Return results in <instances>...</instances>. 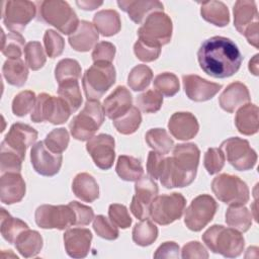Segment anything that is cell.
Returning a JSON list of instances; mask_svg holds the SVG:
<instances>
[{"instance_id":"1","label":"cell","mask_w":259,"mask_h":259,"mask_svg":"<svg viewBox=\"0 0 259 259\" xmlns=\"http://www.w3.org/2000/svg\"><path fill=\"white\" fill-rule=\"evenodd\" d=\"M197 60L201 70L213 78H228L236 74L243 57L237 45L225 36H211L198 49Z\"/></svg>"},{"instance_id":"2","label":"cell","mask_w":259,"mask_h":259,"mask_svg":"<svg viewBox=\"0 0 259 259\" xmlns=\"http://www.w3.org/2000/svg\"><path fill=\"white\" fill-rule=\"evenodd\" d=\"M199 157L200 151L195 144L176 145L172 157L165 158L159 177L161 184L166 188H182L190 185L196 177Z\"/></svg>"},{"instance_id":"3","label":"cell","mask_w":259,"mask_h":259,"mask_svg":"<svg viewBox=\"0 0 259 259\" xmlns=\"http://www.w3.org/2000/svg\"><path fill=\"white\" fill-rule=\"evenodd\" d=\"M202 241L213 253L226 258H235L244 251L245 240L241 232L222 225H213L202 235Z\"/></svg>"},{"instance_id":"4","label":"cell","mask_w":259,"mask_h":259,"mask_svg":"<svg viewBox=\"0 0 259 259\" xmlns=\"http://www.w3.org/2000/svg\"><path fill=\"white\" fill-rule=\"evenodd\" d=\"M38 5V19L56 27L62 33L70 35L78 27L80 21L68 2L46 0Z\"/></svg>"},{"instance_id":"5","label":"cell","mask_w":259,"mask_h":259,"mask_svg":"<svg viewBox=\"0 0 259 259\" xmlns=\"http://www.w3.org/2000/svg\"><path fill=\"white\" fill-rule=\"evenodd\" d=\"M116 72L111 63L94 62L83 77L82 86L87 100H99L115 83Z\"/></svg>"},{"instance_id":"6","label":"cell","mask_w":259,"mask_h":259,"mask_svg":"<svg viewBox=\"0 0 259 259\" xmlns=\"http://www.w3.org/2000/svg\"><path fill=\"white\" fill-rule=\"evenodd\" d=\"M104 111L99 100H87L81 112L69 123L70 133L78 141H88L94 137L104 121Z\"/></svg>"},{"instance_id":"7","label":"cell","mask_w":259,"mask_h":259,"mask_svg":"<svg viewBox=\"0 0 259 259\" xmlns=\"http://www.w3.org/2000/svg\"><path fill=\"white\" fill-rule=\"evenodd\" d=\"M172 30L171 18L163 11H156L145 19L143 25L138 29V35L143 42L161 48L170 42Z\"/></svg>"},{"instance_id":"8","label":"cell","mask_w":259,"mask_h":259,"mask_svg":"<svg viewBox=\"0 0 259 259\" xmlns=\"http://www.w3.org/2000/svg\"><path fill=\"white\" fill-rule=\"evenodd\" d=\"M71 113L69 105L61 97L40 93L36 97L30 118L33 122L47 121L52 124H62L69 119Z\"/></svg>"},{"instance_id":"9","label":"cell","mask_w":259,"mask_h":259,"mask_svg":"<svg viewBox=\"0 0 259 259\" xmlns=\"http://www.w3.org/2000/svg\"><path fill=\"white\" fill-rule=\"evenodd\" d=\"M211 190L219 200L229 205L245 204L250 198L247 184L240 177L227 173L213 178Z\"/></svg>"},{"instance_id":"10","label":"cell","mask_w":259,"mask_h":259,"mask_svg":"<svg viewBox=\"0 0 259 259\" xmlns=\"http://www.w3.org/2000/svg\"><path fill=\"white\" fill-rule=\"evenodd\" d=\"M185 205L186 200L181 193L157 195L150 206V218L161 226L172 224L181 218Z\"/></svg>"},{"instance_id":"11","label":"cell","mask_w":259,"mask_h":259,"mask_svg":"<svg viewBox=\"0 0 259 259\" xmlns=\"http://www.w3.org/2000/svg\"><path fill=\"white\" fill-rule=\"evenodd\" d=\"M227 161L238 171L251 170L257 162V154L245 139L232 137L221 144Z\"/></svg>"},{"instance_id":"12","label":"cell","mask_w":259,"mask_h":259,"mask_svg":"<svg viewBox=\"0 0 259 259\" xmlns=\"http://www.w3.org/2000/svg\"><path fill=\"white\" fill-rule=\"evenodd\" d=\"M35 3L27 0H8L3 2L2 18L6 28L11 32H20L34 18Z\"/></svg>"},{"instance_id":"13","label":"cell","mask_w":259,"mask_h":259,"mask_svg":"<svg viewBox=\"0 0 259 259\" xmlns=\"http://www.w3.org/2000/svg\"><path fill=\"white\" fill-rule=\"evenodd\" d=\"M218 209V203L212 196L200 194L192 199L185 210L184 224L193 232L201 231L211 222Z\"/></svg>"},{"instance_id":"14","label":"cell","mask_w":259,"mask_h":259,"mask_svg":"<svg viewBox=\"0 0 259 259\" xmlns=\"http://www.w3.org/2000/svg\"><path fill=\"white\" fill-rule=\"evenodd\" d=\"M36 225L41 229L66 230L75 225V212L72 207L67 205L41 204L34 213Z\"/></svg>"},{"instance_id":"15","label":"cell","mask_w":259,"mask_h":259,"mask_svg":"<svg viewBox=\"0 0 259 259\" xmlns=\"http://www.w3.org/2000/svg\"><path fill=\"white\" fill-rule=\"evenodd\" d=\"M158 185L150 176H142L135 184L136 194L132 198L131 211L140 221L150 217V206L158 195Z\"/></svg>"},{"instance_id":"16","label":"cell","mask_w":259,"mask_h":259,"mask_svg":"<svg viewBox=\"0 0 259 259\" xmlns=\"http://www.w3.org/2000/svg\"><path fill=\"white\" fill-rule=\"evenodd\" d=\"M114 139L107 134H100L88 140L86 150L91 156L94 164L101 170L112 167L115 158Z\"/></svg>"},{"instance_id":"17","label":"cell","mask_w":259,"mask_h":259,"mask_svg":"<svg viewBox=\"0 0 259 259\" xmlns=\"http://www.w3.org/2000/svg\"><path fill=\"white\" fill-rule=\"evenodd\" d=\"M62 154L53 153L45 145L44 141L34 144L30 150V162L38 174L42 176L56 175L62 166Z\"/></svg>"},{"instance_id":"18","label":"cell","mask_w":259,"mask_h":259,"mask_svg":"<svg viewBox=\"0 0 259 259\" xmlns=\"http://www.w3.org/2000/svg\"><path fill=\"white\" fill-rule=\"evenodd\" d=\"M37 140V132L30 125L16 122L13 123L1 144L14 150L25 158L27 148L33 146Z\"/></svg>"},{"instance_id":"19","label":"cell","mask_w":259,"mask_h":259,"mask_svg":"<svg viewBox=\"0 0 259 259\" xmlns=\"http://www.w3.org/2000/svg\"><path fill=\"white\" fill-rule=\"evenodd\" d=\"M182 82L187 97L195 102L207 101L222 89L221 84L209 82L197 75H183Z\"/></svg>"},{"instance_id":"20","label":"cell","mask_w":259,"mask_h":259,"mask_svg":"<svg viewBox=\"0 0 259 259\" xmlns=\"http://www.w3.org/2000/svg\"><path fill=\"white\" fill-rule=\"evenodd\" d=\"M92 241V234L88 229L73 228L64 234V246L67 254L72 258H84L88 255Z\"/></svg>"},{"instance_id":"21","label":"cell","mask_w":259,"mask_h":259,"mask_svg":"<svg viewBox=\"0 0 259 259\" xmlns=\"http://www.w3.org/2000/svg\"><path fill=\"white\" fill-rule=\"evenodd\" d=\"M26 191L25 182L18 172L1 174L0 199L4 204H13L21 201Z\"/></svg>"},{"instance_id":"22","label":"cell","mask_w":259,"mask_h":259,"mask_svg":"<svg viewBox=\"0 0 259 259\" xmlns=\"http://www.w3.org/2000/svg\"><path fill=\"white\" fill-rule=\"evenodd\" d=\"M133 106V97L124 86H117L103 101L104 114L114 120L125 114Z\"/></svg>"},{"instance_id":"23","label":"cell","mask_w":259,"mask_h":259,"mask_svg":"<svg viewBox=\"0 0 259 259\" xmlns=\"http://www.w3.org/2000/svg\"><path fill=\"white\" fill-rule=\"evenodd\" d=\"M168 128L170 134L177 140L187 141L193 139L199 130L197 118L190 112H175L169 119Z\"/></svg>"},{"instance_id":"24","label":"cell","mask_w":259,"mask_h":259,"mask_svg":"<svg viewBox=\"0 0 259 259\" xmlns=\"http://www.w3.org/2000/svg\"><path fill=\"white\" fill-rule=\"evenodd\" d=\"M117 5L137 24L145 21L153 12L163 11L164 8L163 4L157 0H119Z\"/></svg>"},{"instance_id":"25","label":"cell","mask_w":259,"mask_h":259,"mask_svg":"<svg viewBox=\"0 0 259 259\" xmlns=\"http://www.w3.org/2000/svg\"><path fill=\"white\" fill-rule=\"evenodd\" d=\"M251 100L247 86L241 82H233L220 95L219 103L223 110L232 113Z\"/></svg>"},{"instance_id":"26","label":"cell","mask_w":259,"mask_h":259,"mask_svg":"<svg viewBox=\"0 0 259 259\" xmlns=\"http://www.w3.org/2000/svg\"><path fill=\"white\" fill-rule=\"evenodd\" d=\"M99 33L95 26L89 21L82 20L79 22L76 30L69 35L70 46L77 52H89L97 44Z\"/></svg>"},{"instance_id":"27","label":"cell","mask_w":259,"mask_h":259,"mask_svg":"<svg viewBox=\"0 0 259 259\" xmlns=\"http://www.w3.org/2000/svg\"><path fill=\"white\" fill-rule=\"evenodd\" d=\"M233 13L234 25L241 34H244L250 26L259 23L258 10L254 1L238 0L234 5Z\"/></svg>"},{"instance_id":"28","label":"cell","mask_w":259,"mask_h":259,"mask_svg":"<svg viewBox=\"0 0 259 259\" xmlns=\"http://www.w3.org/2000/svg\"><path fill=\"white\" fill-rule=\"evenodd\" d=\"M258 106L253 103H247L241 106L235 116V125L239 133L245 136H252L258 132Z\"/></svg>"},{"instance_id":"29","label":"cell","mask_w":259,"mask_h":259,"mask_svg":"<svg viewBox=\"0 0 259 259\" xmlns=\"http://www.w3.org/2000/svg\"><path fill=\"white\" fill-rule=\"evenodd\" d=\"M72 190L76 197L85 202H93L99 196V186L95 178L86 172L75 176L72 182Z\"/></svg>"},{"instance_id":"30","label":"cell","mask_w":259,"mask_h":259,"mask_svg":"<svg viewBox=\"0 0 259 259\" xmlns=\"http://www.w3.org/2000/svg\"><path fill=\"white\" fill-rule=\"evenodd\" d=\"M93 25L103 36H112L119 32L121 21L119 14L115 10L104 9L94 15Z\"/></svg>"},{"instance_id":"31","label":"cell","mask_w":259,"mask_h":259,"mask_svg":"<svg viewBox=\"0 0 259 259\" xmlns=\"http://www.w3.org/2000/svg\"><path fill=\"white\" fill-rule=\"evenodd\" d=\"M201 17L219 27H224L230 22V12L222 1H207L200 5Z\"/></svg>"},{"instance_id":"32","label":"cell","mask_w":259,"mask_h":259,"mask_svg":"<svg viewBox=\"0 0 259 259\" xmlns=\"http://www.w3.org/2000/svg\"><path fill=\"white\" fill-rule=\"evenodd\" d=\"M14 244L21 256L30 258L36 256L40 252L44 240L37 231L27 229L17 237Z\"/></svg>"},{"instance_id":"33","label":"cell","mask_w":259,"mask_h":259,"mask_svg":"<svg viewBox=\"0 0 259 259\" xmlns=\"http://www.w3.org/2000/svg\"><path fill=\"white\" fill-rule=\"evenodd\" d=\"M2 74L8 84L21 87L25 84L28 77L26 63L20 59H8L2 67Z\"/></svg>"},{"instance_id":"34","label":"cell","mask_w":259,"mask_h":259,"mask_svg":"<svg viewBox=\"0 0 259 259\" xmlns=\"http://www.w3.org/2000/svg\"><path fill=\"white\" fill-rule=\"evenodd\" d=\"M27 229L29 228L26 223L17 218L11 217L5 208H1L0 232L4 240L10 244H14L17 237Z\"/></svg>"},{"instance_id":"35","label":"cell","mask_w":259,"mask_h":259,"mask_svg":"<svg viewBox=\"0 0 259 259\" xmlns=\"http://www.w3.org/2000/svg\"><path fill=\"white\" fill-rule=\"evenodd\" d=\"M115 171L120 179L124 181H137L144 173L141 161L127 155H120L117 159Z\"/></svg>"},{"instance_id":"36","label":"cell","mask_w":259,"mask_h":259,"mask_svg":"<svg viewBox=\"0 0 259 259\" xmlns=\"http://www.w3.org/2000/svg\"><path fill=\"white\" fill-rule=\"evenodd\" d=\"M226 223L239 232H247L252 226V213L244 204L230 205L226 211Z\"/></svg>"},{"instance_id":"37","label":"cell","mask_w":259,"mask_h":259,"mask_svg":"<svg viewBox=\"0 0 259 259\" xmlns=\"http://www.w3.org/2000/svg\"><path fill=\"white\" fill-rule=\"evenodd\" d=\"M58 95L69 105L72 113L81 106L82 94L77 79H67L60 82Z\"/></svg>"},{"instance_id":"38","label":"cell","mask_w":259,"mask_h":259,"mask_svg":"<svg viewBox=\"0 0 259 259\" xmlns=\"http://www.w3.org/2000/svg\"><path fill=\"white\" fill-rule=\"evenodd\" d=\"M133 241L142 247L152 245L158 237V228L148 219L137 223L132 232Z\"/></svg>"},{"instance_id":"39","label":"cell","mask_w":259,"mask_h":259,"mask_svg":"<svg viewBox=\"0 0 259 259\" xmlns=\"http://www.w3.org/2000/svg\"><path fill=\"white\" fill-rule=\"evenodd\" d=\"M145 139L148 146L152 148L153 151L163 155L168 154L174 146V142L166 130L160 127L149 130L145 136Z\"/></svg>"},{"instance_id":"40","label":"cell","mask_w":259,"mask_h":259,"mask_svg":"<svg viewBox=\"0 0 259 259\" xmlns=\"http://www.w3.org/2000/svg\"><path fill=\"white\" fill-rule=\"evenodd\" d=\"M2 32V54L8 59H20L22 51L24 50V37L18 32H9L7 34Z\"/></svg>"},{"instance_id":"41","label":"cell","mask_w":259,"mask_h":259,"mask_svg":"<svg viewBox=\"0 0 259 259\" xmlns=\"http://www.w3.org/2000/svg\"><path fill=\"white\" fill-rule=\"evenodd\" d=\"M142 122L141 111L137 106H132V108L120 117L113 120V125L116 131L122 135L134 134Z\"/></svg>"},{"instance_id":"42","label":"cell","mask_w":259,"mask_h":259,"mask_svg":"<svg viewBox=\"0 0 259 259\" xmlns=\"http://www.w3.org/2000/svg\"><path fill=\"white\" fill-rule=\"evenodd\" d=\"M153 79L152 69L144 64L134 67L127 76V85L134 91L146 89Z\"/></svg>"},{"instance_id":"43","label":"cell","mask_w":259,"mask_h":259,"mask_svg":"<svg viewBox=\"0 0 259 259\" xmlns=\"http://www.w3.org/2000/svg\"><path fill=\"white\" fill-rule=\"evenodd\" d=\"M24 157L15 152L14 150L8 148L7 146L1 144L0 149V171L1 174L8 172H18L21 171V165Z\"/></svg>"},{"instance_id":"44","label":"cell","mask_w":259,"mask_h":259,"mask_svg":"<svg viewBox=\"0 0 259 259\" xmlns=\"http://www.w3.org/2000/svg\"><path fill=\"white\" fill-rule=\"evenodd\" d=\"M154 88L162 96L172 97L180 88L178 77L170 72H164L157 75L154 79Z\"/></svg>"},{"instance_id":"45","label":"cell","mask_w":259,"mask_h":259,"mask_svg":"<svg viewBox=\"0 0 259 259\" xmlns=\"http://www.w3.org/2000/svg\"><path fill=\"white\" fill-rule=\"evenodd\" d=\"M24 59L27 67L32 71H37L44 67L46 64V54L44 49L38 41H29L25 45Z\"/></svg>"},{"instance_id":"46","label":"cell","mask_w":259,"mask_h":259,"mask_svg":"<svg viewBox=\"0 0 259 259\" xmlns=\"http://www.w3.org/2000/svg\"><path fill=\"white\" fill-rule=\"evenodd\" d=\"M81 77V66L74 59H63L55 68V78L58 83L67 79H79Z\"/></svg>"},{"instance_id":"47","label":"cell","mask_w":259,"mask_h":259,"mask_svg":"<svg viewBox=\"0 0 259 259\" xmlns=\"http://www.w3.org/2000/svg\"><path fill=\"white\" fill-rule=\"evenodd\" d=\"M69 133L65 127H59L49 133L44 141L47 148L53 153L62 154L69 145Z\"/></svg>"},{"instance_id":"48","label":"cell","mask_w":259,"mask_h":259,"mask_svg":"<svg viewBox=\"0 0 259 259\" xmlns=\"http://www.w3.org/2000/svg\"><path fill=\"white\" fill-rule=\"evenodd\" d=\"M36 101V96L33 91L24 90L19 92L12 101V111L16 116H25L32 111Z\"/></svg>"},{"instance_id":"49","label":"cell","mask_w":259,"mask_h":259,"mask_svg":"<svg viewBox=\"0 0 259 259\" xmlns=\"http://www.w3.org/2000/svg\"><path fill=\"white\" fill-rule=\"evenodd\" d=\"M163 104V96L156 90H148L137 97V105L145 113H155Z\"/></svg>"},{"instance_id":"50","label":"cell","mask_w":259,"mask_h":259,"mask_svg":"<svg viewBox=\"0 0 259 259\" xmlns=\"http://www.w3.org/2000/svg\"><path fill=\"white\" fill-rule=\"evenodd\" d=\"M44 45L47 55L52 59L61 56L65 49L63 36L54 29L46 30L44 34Z\"/></svg>"},{"instance_id":"51","label":"cell","mask_w":259,"mask_h":259,"mask_svg":"<svg viewBox=\"0 0 259 259\" xmlns=\"http://www.w3.org/2000/svg\"><path fill=\"white\" fill-rule=\"evenodd\" d=\"M93 230L102 239L115 240L118 238L119 232L117 227L107 218L98 214L93 220Z\"/></svg>"},{"instance_id":"52","label":"cell","mask_w":259,"mask_h":259,"mask_svg":"<svg viewBox=\"0 0 259 259\" xmlns=\"http://www.w3.org/2000/svg\"><path fill=\"white\" fill-rule=\"evenodd\" d=\"M225 161L226 158L221 148H209L204 154L203 165L207 173L213 175L223 169Z\"/></svg>"},{"instance_id":"53","label":"cell","mask_w":259,"mask_h":259,"mask_svg":"<svg viewBox=\"0 0 259 259\" xmlns=\"http://www.w3.org/2000/svg\"><path fill=\"white\" fill-rule=\"evenodd\" d=\"M109 220L120 229H127L132 225V218L125 205L112 203L108 207Z\"/></svg>"},{"instance_id":"54","label":"cell","mask_w":259,"mask_h":259,"mask_svg":"<svg viewBox=\"0 0 259 259\" xmlns=\"http://www.w3.org/2000/svg\"><path fill=\"white\" fill-rule=\"evenodd\" d=\"M134 53L136 57L146 63L157 60L161 54V48L153 47L138 39L134 45Z\"/></svg>"},{"instance_id":"55","label":"cell","mask_w":259,"mask_h":259,"mask_svg":"<svg viewBox=\"0 0 259 259\" xmlns=\"http://www.w3.org/2000/svg\"><path fill=\"white\" fill-rule=\"evenodd\" d=\"M115 46L109 41L97 42L92 52V60L94 62H107L111 63L115 56Z\"/></svg>"},{"instance_id":"56","label":"cell","mask_w":259,"mask_h":259,"mask_svg":"<svg viewBox=\"0 0 259 259\" xmlns=\"http://www.w3.org/2000/svg\"><path fill=\"white\" fill-rule=\"evenodd\" d=\"M69 205L75 212V226H87L94 220V211L92 207L78 201H71L69 202Z\"/></svg>"},{"instance_id":"57","label":"cell","mask_w":259,"mask_h":259,"mask_svg":"<svg viewBox=\"0 0 259 259\" xmlns=\"http://www.w3.org/2000/svg\"><path fill=\"white\" fill-rule=\"evenodd\" d=\"M165 158L166 157H164L163 154L158 153L156 151L149 152L147 159V172L149 176L154 180L159 179L163 169Z\"/></svg>"},{"instance_id":"58","label":"cell","mask_w":259,"mask_h":259,"mask_svg":"<svg viewBox=\"0 0 259 259\" xmlns=\"http://www.w3.org/2000/svg\"><path fill=\"white\" fill-rule=\"evenodd\" d=\"M181 257L183 259H189V258L206 259L208 258V253L201 243L197 241H191L183 246L181 250Z\"/></svg>"},{"instance_id":"59","label":"cell","mask_w":259,"mask_h":259,"mask_svg":"<svg viewBox=\"0 0 259 259\" xmlns=\"http://www.w3.org/2000/svg\"><path fill=\"white\" fill-rule=\"evenodd\" d=\"M179 252L180 248L179 245L173 241L164 242L162 245H160L155 254V258H179Z\"/></svg>"},{"instance_id":"60","label":"cell","mask_w":259,"mask_h":259,"mask_svg":"<svg viewBox=\"0 0 259 259\" xmlns=\"http://www.w3.org/2000/svg\"><path fill=\"white\" fill-rule=\"evenodd\" d=\"M76 4L78 7H80L83 10H94L101 6L103 4L102 1H95V0H81V1H76Z\"/></svg>"},{"instance_id":"61","label":"cell","mask_w":259,"mask_h":259,"mask_svg":"<svg viewBox=\"0 0 259 259\" xmlns=\"http://www.w3.org/2000/svg\"><path fill=\"white\" fill-rule=\"evenodd\" d=\"M258 57H259V55L258 54H256L250 61H249V71L253 74V75H255V76H258V74H259V62H258Z\"/></svg>"}]
</instances>
